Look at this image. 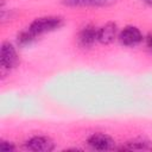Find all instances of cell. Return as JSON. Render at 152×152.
<instances>
[{"mask_svg": "<svg viewBox=\"0 0 152 152\" xmlns=\"http://www.w3.org/2000/svg\"><path fill=\"white\" fill-rule=\"evenodd\" d=\"M62 25H63V20L59 17H42L33 20L28 26V28L37 37V36L55 31L59 28Z\"/></svg>", "mask_w": 152, "mask_h": 152, "instance_id": "obj_1", "label": "cell"}, {"mask_svg": "<svg viewBox=\"0 0 152 152\" xmlns=\"http://www.w3.org/2000/svg\"><path fill=\"white\" fill-rule=\"evenodd\" d=\"M18 63V55L14 49V46L7 42L2 43L1 45V55H0V66H1V74L5 75V72L13 69Z\"/></svg>", "mask_w": 152, "mask_h": 152, "instance_id": "obj_2", "label": "cell"}, {"mask_svg": "<svg viewBox=\"0 0 152 152\" xmlns=\"http://www.w3.org/2000/svg\"><path fill=\"white\" fill-rule=\"evenodd\" d=\"M119 39L122 45L125 46H137L138 44L141 43L142 40V34L140 30L135 26H126L120 33H119Z\"/></svg>", "mask_w": 152, "mask_h": 152, "instance_id": "obj_3", "label": "cell"}, {"mask_svg": "<svg viewBox=\"0 0 152 152\" xmlns=\"http://www.w3.org/2000/svg\"><path fill=\"white\" fill-rule=\"evenodd\" d=\"M88 145L97 151H106L114 147V141L110 137L103 133H95L88 138Z\"/></svg>", "mask_w": 152, "mask_h": 152, "instance_id": "obj_4", "label": "cell"}, {"mask_svg": "<svg viewBox=\"0 0 152 152\" xmlns=\"http://www.w3.org/2000/svg\"><path fill=\"white\" fill-rule=\"evenodd\" d=\"M26 147L31 151H40V152H50L55 148L53 142L51 141V139L46 138V137H33L30 140L26 141Z\"/></svg>", "mask_w": 152, "mask_h": 152, "instance_id": "obj_5", "label": "cell"}, {"mask_svg": "<svg viewBox=\"0 0 152 152\" xmlns=\"http://www.w3.org/2000/svg\"><path fill=\"white\" fill-rule=\"evenodd\" d=\"M97 32L99 28H96L93 25H87L81 30L78 33V43L83 48H90L94 45V43L97 40Z\"/></svg>", "mask_w": 152, "mask_h": 152, "instance_id": "obj_6", "label": "cell"}, {"mask_svg": "<svg viewBox=\"0 0 152 152\" xmlns=\"http://www.w3.org/2000/svg\"><path fill=\"white\" fill-rule=\"evenodd\" d=\"M118 34V27L114 23H107L104 26L99 28L97 40L102 44H110L114 42Z\"/></svg>", "mask_w": 152, "mask_h": 152, "instance_id": "obj_7", "label": "cell"}, {"mask_svg": "<svg viewBox=\"0 0 152 152\" xmlns=\"http://www.w3.org/2000/svg\"><path fill=\"white\" fill-rule=\"evenodd\" d=\"M116 0H62L66 6L71 7H102L114 4Z\"/></svg>", "mask_w": 152, "mask_h": 152, "instance_id": "obj_8", "label": "cell"}, {"mask_svg": "<svg viewBox=\"0 0 152 152\" xmlns=\"http://www.w3.org/2000/svg\"><path fill=\"white\" fill-rule=\"evenodd\" d=\"M37 37L30 31V28L27 27L26 30L21 31L18 36H17V42H18V45L20 46H26V45H30Z\"/></svg>", "mask_w": 152, "mask_h": 152, "instance_id": "obj_9", "label": "cell"}, {"mask_svg": "<svg viewBox=\"0 0 152 152\" xmlns=\"http://www.w3.org/2000/svg\"><path fill=\"white\" fill-rule=\"evenodd\" d=\"M147 142L145 141H129L127 145L122 146V150H147Z\"/></svg>", "mask_w": 152, "mask_h": 152, "instance_id": "obj_10", "label": "cell"}, {"mask_svg": "<svg viewBox=\"0 0 152 152\" xmlns=\"http://www.w3.org/2000/svg\"><path fill=\"white\" fill-rule=\"evenodd\" d=\"M0 150L2 152H10V151L14 150V145L10 144L8 141H1L0 142Z\"/></svg>", "mask_w": 152, "mask_h": 152, "instance_id": "obj_11", "label": "cell"}, {"mask_svg": "<svg viewBox=\"0 0 152 152\" xmlns=\"http://www.w3.org/2000/svg\"><path fill=\"white\" fill-rule=\"evenodd\" d=\"M146 45H147V48L152 51V33H150V34L146 37Z\"/></svg>", "mask_w": 152, "mask_h": 152, "instance_id": "obj_12", "label": "cell"}, {"mask_svg": "<svg viewBox=\"0 0 152 152\" xmlns=\"http://www.w3.org/2000/svg\"><path fill=\"white\" fill-rule=\"evenodd\" d=\"M146 5H148V6H152V0H142Z\"/></svg>", "mask_w": 152, "mask_h": 152, "instance_id": "obj_13", "label": "cell"}]
</instances>
